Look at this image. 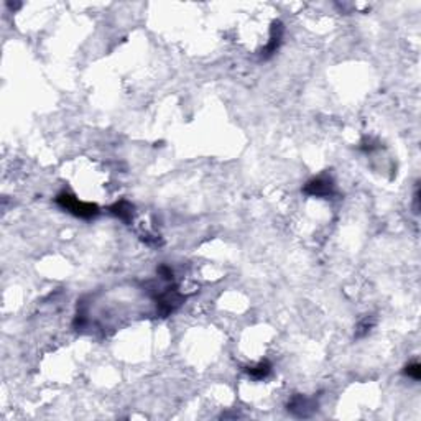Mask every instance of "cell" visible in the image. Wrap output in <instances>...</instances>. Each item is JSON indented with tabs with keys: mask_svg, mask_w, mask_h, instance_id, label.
I'll return each mask as SVG.
<instances>
[{
	"mask_svg": "<svg viewBox=\"0 0 421 421\" xmlns=\"http://www.w3.org/2000/svg\"><path fill=\"white\" fill-rule=\"evenodd\" d=\"M56 203L61 206L63 209L70 210V212H72L74 216L77 217H84V219H89V217H94L97 216V208H95L94 204H89V203H82V201H79L77 198H74V196L71 194H59L56 198Z\"/></svg>",
	"mask_w": 421,
	"mask_h": 421,
	"instance_id": "1",
	"label": "cell"
},
{
	"mask_svg": "<svg viewBox=\"0 0 421 421\" xmlns=\"http://www.w3.org/2000/svg\"><path fill=\"white\" fill-rule=\"evenodd\" d=\"M304 193L311 196H327L332 193V183L329 180H324V178H318V180H313L306 185Z\"/></svg>",
	"mask_w": 421,
	"mask_h": 421,
	"instance_id": "2",
	"label": "cell"
},
{
	"mask_svg": "<svg viewBox=\"0 0 421 421\" xmlns=\"http://www.w3.org/2000/svg\"><path fill=\"white\" fill-rule=\"evenodd\" d=\"M293 413H296L298 416H308V410H313V403H311L309 400H306V398H295V400L290 403V408Z\"/></svg>",
	"mask_w": 421,
	"mask_h": 421,
	"instance_id": "3",
	"label": "cell"
},
{
	"mask_svg": "<svg viewBox=\"0 0 421 421\" xmlns=\"http://www.w3.org/2000/svg\"><path fill=\"white\" fill-rule=\"evenodd\" d=\"M111 210L116 216L123 219V221H129V216L132 214V206L129 203H125V201H120V203H117L116 206H112Z\"/></svg>",
	"mask_w": 421,
	"mask_h": 421,
	"instance_id": "4",
	"label": "cell"
},
{
	"mask_svg": "<svg viewBox=\"0 0 421 421\" xmlns=\"http://www.w3.org/2000/svg\"><path fill=\"white\" fill-rule=\"evenodd\" d=\"M268 372H270V365L267 362L258 364L257 367H254V369L249 370V374L252 375V377H255V378H263Z\"/></svg>",
	"mask_w": 421,
	"mask_h": 421,
	"instance_id": "5",
	"label": "cell"
},
{
	"mask_svg": "<svg viewBox=\"0 0 421 421\" xmlns=\"http://www.w3.org/2000/svg\"><path fill=\"white\" fill-rule=\"evenodd\" d=\"M405 374L408 375V377L415 378V380H420V377H421V369H420L418 364H411V365H408V367H406Z\"/></svg>",
	"mask_w": 421,
	"mask_h": 421,
	"instance_id": "6",
	"label": "cell"
}]
</instances>
